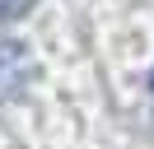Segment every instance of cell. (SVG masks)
<instances>
[{"label": "cell", "instance_id": "cell-1", "mask_svg": "<svg viewBox=\"0 0 154 149\" xmlns=\"http://www.w3.org/2000/svg\"><path fill=\"white\" fill-rule=\"evenodd\" d=\"M33 84V56L23 42L5 37L0 42V102H19Z\"/></svg>", "mask_w": 154, "mask_h": 149}, {"label": "cell", "instance_id": "cell-2", "mask_svg": "<svg viewBox=\"0 0 154 149\" xmlns=\"http://www.w3.org/2000/svg\"><path fill=\"white\" fill-rule=\"evenodd\" d=\"M38 0H0V23H10V19H23Z\"/></svg>", "mask_w": 154, "mask_h": 149}, {"label": "cell", "instance_id": "cell-3", "mask_svg": "<svg viewBox=\"0 0 154 149\" xmlns=\"http://www.w3.org/2000/svg\"><path fill=\"white\" fill-rule=\"evenodd\" d=\"M149 98H154V70H149Z\"/></svg>", "mask_w": 154, "mask_h": 149}]
</instances>
